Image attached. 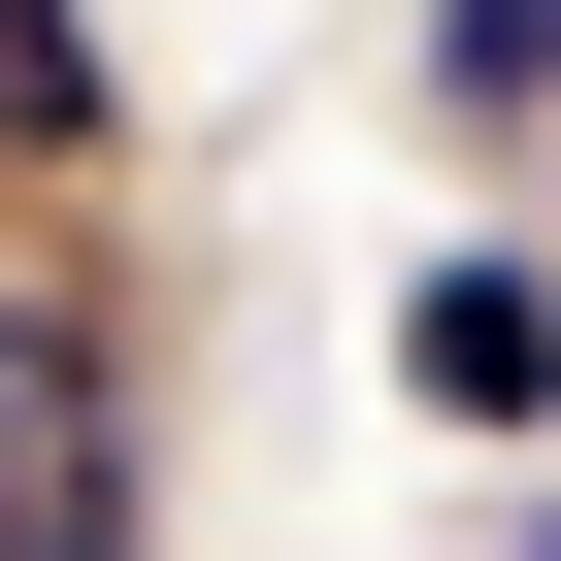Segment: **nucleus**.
<instances>
[{"mask_svg": "<svg viewBox=\"0 0 561 561\" xmlns=\"http://www.w3.org/2000/svg\"><path fill=\"white\" fill-rule=\"evenodd\" d=\"M0 561H133V430H100L67 298H0Z\"/></svg>", "mask_w": 561, "mask_h": 561, "instance_id": "obj_1", "label": "nucleus"}, {"mask_svg": "<svg viewBox=\"0 0 561 561\" xmlns=\"http://www.w3.org/2000/svg\"><path fill=\"white\" fill-rule=\"evenodd\" d=\"M397 397L430 430H561V298H528V264H430V298H397Z\"/></svg>", "mask_w": 561, "mask_h": 561, "instance_id": "obj_2", "label": "nucleus"}, {"mask_svg": "<svg viewBox=\"0 0 561 561\" xmlns=\"http://www.w3.org/2000/svg\"><path fill=\"white\" fill-rule=\"evenodd\" d=\"M133 100H100V0H0V165H100Z\"/></svg>", "mask_w": 561, "mask_h": 561, "instance_id": "obj_3", "label": "nucleus"}, {"mask_svg": "<svg viewBox=\"0 0 561 561\" xmlns=\"http://www.w3.org/2000/svg\"><path fill=\"white\" fill-rule=\"evenodd\" d=\"M430 133H561V0H430Z\"/></svg>", "mask_w": 561, "mask_h": 561, "instance_id": "obj_4", "label": "nucleus"}, {"mask_svg": "<svg viewBox=\"0 0 561 561\" xmlns=\"http://www.w3.org/2000/svg\"><path fill=\"white\" fill-rule=\"evenodd\" d=\"M528 561H561V528H528Z\"/></svg>", "mask_w": 561, "mask_h": 561, "instance_id": "obj_5", "label": "nucleus"}]
</instances>
